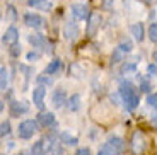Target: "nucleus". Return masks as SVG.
<instances>
[{
  "mask_svg": "<svg viewBox=\"0 0 157 155\" xmlns=\"http://www.w3.org/2000/svg\"><path fill=\"white\" fill-rule=\"evenodd\" d=\"M137 2H140V4H145V5H150L154 0H137Z\"/></svg>",
  "mask_w": 157,
  "mask_h": 155,
  "instance_id": "obj_40",
  "label": "nucleus"
},
{
  "mask_svg": "<svg viewBox=\"0 0 157 155\" xmlns=\"http://www.w3.org/2000/svg\"><path fill=\"white\" fill-rule=\"evenodd\" d=\"M145 102L150 106V108H155V109H157V92H155V94H149Z\"/></svg>",
  "mask_w": 157,
  "mask_h": 155,
  "instance_id": "obj_31",
  "label": "nucleus"
},
{
  "mask_svg": "<svg viewBox=\"0 0 157 155\" xmlns=\"http://www.w3.org/2000/svg\"><path fill=\"white\" fill-rule=\"evenodd\" d=\"M118 48H120L121 51H125V53H130V51L133 50V43H132L128 38H121L120 43H118Z\"/></svg>",
  "mask_w": 157,
  "mask_h": 155,
  "instance_id": "obj_23",
  "label": "nucleus"
},
{
  "mask_svg": "<svg viewBox=\"0 0 157 155\" xmlns=\"http://www.w3.org/2000/svg\"><path fill=\"white\" fill-rule=\"evenodd\" d=\"M101 24H102V16L99 12H92L89 16V19H87V27H86L87 36H89V38L96 36V32H98V29L101 27Z\"/></svg>",
  "mask_w": 157,
  "mask_h": 155,
  "instance_id": "obj_4",
  "label": "nucleus"
},
{
  "mask_svg": "<svg viewBox=\"0 0 157 155\" xmlns=\"http://www.w3.org/2000/svg\"><path fill=\"white\" fill-rule=\"evenodd\" d=\"M41 2H44V0H28V4L31 5V7H38Z\"/></svg>",
  "mask_w": 157,
  "mask_h": 155,
  "instance_id": "obj_38",
  "label": "nucleus"
},
{
  "mask_svg": "<svg viewBox=\"0 0 157 155\" xmlns=\"http://www.w3.org/2000/svg\"><path fill=\"white\" fill-rule=\"evenodd\" d=\"M38 123L43 126V128H50V126H55L56 119H55V114L50 111H41L38 114Z\"/></svg>",
  "mask_w": 157,
  "mask_h": 155,
  "instance_id": "obj_12",
  "label": "nucleus"
},
{
  "mask_svg": "<svg viewBox=\"0 0 157 155\" xmlns=\"http://www.w3.org/2000/svg\"><path fill=\"white\" fill-rule=\"evenodd\" d=\"M149 39L152 43H157V22H152L149 26Z\"/></svg>",
  "mask_w": 157,
  "mask_h": 155,
  "instance_id": "obj_28",
  "label": "nucleus"
},
{
  "mask_svg": "<svg viewBox=\"0 0 157 155\" xmlns=\"http://www.w3.org/2000/svg\"><path fill=\"white\" fill-rule=\"evenodd\" d=\"M7 135H10V121H2V124H0V136L5 138Z\"/></svg>",
  "mask_w": 157,
  "mask_h": 155,
  "instance_id": "obj_27",
  "label": "nucleus"
},
{
  "mask_svg": "<svg viewBox=\"0 0 157 155\" xmlns=\"http://www.w3.org/2000/svg\"><path fill=\"white\" fill-rule=\"evenodd\" d=\"M130 32H132L133 39H135V41H138V43H142L144 38H145V29H144V24H142V22L132 24V26H130Z\"/></svg>",
  "mask_w": 157,
  "mask_h": 155,
  "instance_id": "obj_13",
  "label": "nucleus"
},
{
  "mask_svg": "<svg viewBox=\"0 0 157 155\" xmlns=\"http://www.w3.org/2000/svg\"><path fill=\"white\" fill-rule=\"evenodd\" d=\"M4 155H5V153H4Z\"/></svg>",
  "mask_w": 157,
  "mask_h": 155,
  "instance_id": "obj_42",
  "label": "nucleus"
},
{
  "mask_svg": "<svg viewBox=\"0 0 157 155\" xmlns=\"http://www.w3.org/2000/svg\"><path fill=\"white\" fill-rule=\"evenodd\" d=\"M38 9H41V10H50L51 4H50V2H41V4L38 5Z\"/></svg>",
  "mask_w": 157,
  "mask_h": 155,
  "instance_id": "obj_35",
  "label": "nucleus"
},
{
  "mask_svg": "<svg viewBox=\"0 0 157 155\" xmlns=\"http://www.w3.org/2000/svg\"><path fill=\"white\" fill-rule=\"evenodd\" d=\"M130 148L135 155H142L147 150V138L142 131H135L132 135V142H130Z\"/></svg>",
  "mask_w": 157,
  "mask_h": 155,
  "instance_id": "obj_3",
  "label": "nucleus"
},
{
  "mask_svg": "<svg viewBox=\"0 0 157 155\" xmlns=\"http://www.w3.org/2000/svg\"><path fill=\"white\" fill-rule=\"evenodd\" d=\"M67 108H68V111H72V112H75V111L80 109V96H78V94H74V96L68 97Z\"/></svg>",
  "mask_w": 157,
  "mask_h": 155,
  "instance_id": "obj_19",
  "label": "nucleus"
},
{
  "mask_svg": "<svg viewBox=\"0 0 157 155\" xmlns=\"http://www.w3.org/2000/svg\"><path fill=\"white\" fill-rule=\"evenodd\" d=\"M36 84H38V85H53V78L48 74L38 75V77H36Z\"/></svg>",
  "mask_w": 157,
  "mask_h": 155,
  "instance_id": "obj_26",
  "label": "nucleus"
},
{
  "mask_svg": "<svg viewBox=\"0 0 157 155\" xmlns=\"http://www.w3.org/2000/svg\"><path fill=\"white\" fill-rule=\"evenodd\" d=\"M140 90L142 92H149L150 90V84L147 82V78H140Z\"/></svg>",
  "mask_w": 157,
  "mask_h": 155,
  "instance_id": "obj_34",
  "label": "nucleus"
},
{
  "mask_svg": "<svg viewBox=\"0 0 157 155\" xmlns=\"http://www.w3.org/2000/svg\"><path fill=\"white\" fill-rule=\"evenodd\" d=\"M108 143L113 145V147L116 148L118 152H121V153L126 150V143H125V140H123L121 136H114V135H111L109 138H108Z\"/></svg>",
  "mask_w": 157,
  "mask_h": 155,
  "instance_id": "obj_17",
  "label": "nucleus"
},
{
  "mask_svg": "<svg viewBox=\"0 0 157 155\" xmlns=\"http://www.w3.org/2000/svg\"><path fill=\"white\" fill-rule=\"evenodd\" d=\"M113 5H114V0H102V7L108 9V10H109Z\"/></svg>",
  "mask_w": 157,
  "mask_h": 155,
  "instance_id": "obj_36",
  "label": "nucleus"
},
{
  "mask_svg": "<svg viewBox=\"0 0 157 155\" xmlns=\"http://www.w3.org/2000/svg\"><path fill=\"white\" fill-rule=\"evenodd\" d=\"M19 41V29L16 26H9L5 29L4 36H2V43L7 44V46H12V44H16Z\"/></svg>",
  "mask_w": 157,
  "mask_h": 155,
  "instance_id": "obj_9",
  "label": "nucleus"
},
{
  "mask_svg": "<svg viewBox=\"0 0 157 155\" xmlns=\"http://www.w3.org/2000/svg\"><path fill=\"white\" fill-rule=\"evenodd\" d=\"M133 72H137V63H135V62H125L121 65V68H120V74H121V75L133 74Z\"/></svg>",
  "mask_w": 157,
  "mask_h": 155,
  "instance_id": "obj_22",
  "label": "nucleus"
},
{
  "mask_svg": "<svg viewBox=\"0 0 157 155\" xmlns=\"http://www.w3.org/2000/svg\"><path fill=\"white\" fill-rule=\"evenodd\" d=\"M78 34H80V27H78V24L75 21H70V22L65 24V27H63V38L67 39V41H75L78 38Z\"/></svg>",
  "mask_w": 157,
  "mask_h": 155,
  "instance_id": "obj_8",
  "label": "nucleus"
},
{
  "mask_svg": "<svg viewBox=\"0 0 157 155\" xmlns=\"http://www.w3.org/2000/svg\"><path fill=\"white\" fill-rule=\"evenodd\" d=\"M28 41H29V44H31L33 48H43V46H46L48 44V39L44 38L43 34H29L28 36Z\"/></svg>",
  "mask_w": 157,
  "mask_h": 155,
  "instance_id": "obj_14",
  "label": "nucleus"
},
{
  "mask_svg": "<svg viewBox=\"0 0 157 155\" xmlns=\"http://www.w3.org/2000/svg\"><path fill=\"white\" fill-rule=\"evenodd\" d=\"M39 56H41V55L38 53V51H29L28 55H26V60H28V62H36V60H39Z\"/></svg>",
  "mask_w": 157,
  "mask_h": 155,
  "instance_id": "obj_33",
  "label": "nucleus"
},
{
  "mask_svg": "<svg viewBox=\"0 0 157 155\" xmlns=\"http://www.w3.org/2000/svg\"><path fill=\"white\" fill-rule=\"evenodd\" d=\"M152 58H154V63H157V50L154 51V55H152Z\"/></svg>",
  "mask_w": 157,
  "mask_h": 155,
  "instance_id": "obj_41",
  "label": "nucleus"
},
{
  "mask_svg": "<svg viewBox=\"0 0 157 155\" xmlns=\"http://www.w3.org/2000/svg\"><path fill=\"white\" fill-rule=\"evenodd\" d=\"M123 58H125V51H121L120 48L116 46V48H114V51L111 53V63H113V65H114V63H121Z\"/></svg>",
  "mask_w": 157,
  "mask_h": 155,
  "instance_id": "obj_24",
  "label": "nucleus"
},
{
  "mask_svg": "<svg viewBox=\"0 0 157 155\" xmlns=\"http://www.w3.org/2000/svg\"><path fill=\"white\" fill-rule=\"evenodd\" d=\"M98 155H121V152H118L116 148L113 147V145H109L106 142L104 145H101L98 150Z\"/></svg>",
  "mask_w": 157,
  "mask_h": 155,
  "instance_id": "obj_20",
  "label": "nucleus"
},
{
  "mask_svg": "<svg viewBox=\"0 0 157 155\" xmlns=\"http://www.w3.org/2000/svg\"><path fill=\"white\" fill-rule=\"evenodd\" d=\"M58 140L62 142L63 145H68V147H75L78 143V138L74 135H70L68 131H60L58 133Z\"/></svg>",
  "mask_w": 157,
  "mask_h": 155,
  "instance_id": "obj_16",
  "label": "nucleus"
},
{
  "mask_svg": "<svg viewBox=\"0 0 157 155\" xmlns=\"http://www.w3.org/2000/svg\"><path fill=\"white\" fill-rule=\"evenodd\" d=\"M147 75H149L150 78L155 77L157 75V63H150V65L147 66Z\"/></svg>",
  "mask_w": 157,
  "mask_h": 155,
  "instance_id": "obj_32",
  "label": "nucleus"
},
{
  "mask_svg": "<svg viewBox=\"0 0 157 155\" xmlns=\"http://www.w3.org/2000/svg\"><path fill=\"white\" fill-rule=\"evenodd\" d=\"M22 21L28 27H33V29H41L44 26V19L39 14H34V12H26L22 16Z\"/></svg>",
  "mask_w": 157,
  "mask_h": 155,
  "instance_id": "obj_5",
  "label": "nucleus"
},
{
  "mask_svg": "<svg viewBox=\"0 0 157 155\" xmlns=\"http://www.w3.org/2000/svg\"><path fill=\"white\" fill-rule=\"evenodd\" d=\"M150 124L157 128V114H155V116H152V118H150Z\"/></svg>",
  "mask_w": 157,
  "mask_h": 155,
  "instance_id": "obj_39",
  "label": "nucleus"
},
{
  "mask_svg": "<svg viewBox=\"0 0 157 155\" xmlns=\"http://www.w3.org/2000/svg\"><path fill=\"white\" fill-rule=\"evenodd\" d=\"M75 155H92V153H90L89 148H78V150L75 152Z\"/></svg>",
  "mask_w": 157,
  "mask_h": 155,
  "instance_id": "obj_37",
  "label": "nucleus"
},
{
  "mask_svg": "<svg viewBox=\"0 0 157 155\" xmlns=\"http://www.w3.org/2000/svg\"><path fill=\"white\" fill-rule=\"evenodd\" d=\"M120 96H121V102L125 106L126 111H133V109L138 108L140 104V97H138V92L135 89V85L128 80H123L120 84V89H118Z\"/></svg>",
  "mask_w": 157,
  "mask_h": 155,
  "instance_id": "obj_1",
  "label": "nucleus"
},
{
  "mask_svg": "<svg viewBox=\"0 0 157 155\" xmlns=\"http://www.w3.org/2000/svg\"><path fill=\"white\" fill-rule=\"evenodd\" d=\"M7 87H9V70L5 66H2L0 68V89L5 92Z\"/></svg>",
  "mask_w": 157,
  "mask_h": 155,
  "instance_id": "obj_21",
  "label": "nucleus"
},
{
  "mask_svg": "<svg viewBox=\"0 0 157 155\" xmlns=\"http://www.w3.org/2000/svg\"><path fill=\"white\" fill-rule=\"evenodd\" d=\"M39 130V123L38 119H24L19 123V128H17V135L22 140H29L33 138V135H36Z\"/></svg>",
  "mask_w": 157,
  "mask_h": 155,
  "instance_id": "obj_2",
  "label": "nucleus"
},
{
  "mask_svg": "<svg viewBox=\"0 0 157 155\" xmlns=\"http://www.w3.org/2000/svg\"><path fill=\"white\" fill-rule=\"evenodd\" d=\"M44 97H46V87L44 85H38L36 89H33V102L41 111L44 108Z\"/></svg>",
  "mask_w": 157,
  "mask_h": 155,
  "instance_id": "obj_10",
  "label": "nucleus"
},
{
  "mask_svg": "<svg viewBox=\"0 0 157 155\" xmlns=\"http://www.w3.org/2000/svg\"><path fill=\"white\" fill-rule=\"evenodd\" d=\"M70 12H72V16H74V19H77V21L89 19V16H90L87 5H84V4H74L70 7Z\"/></svg>",
  "mask_w": 157,
  "mask_h": 155,
  "instance_id": "obj_11",
  "label": "nucleus"
},
{
  "mask_svg": "<svg viewBox=\"0 0 157 155\" xmlns=\"http://www.w3.org/2000/svg\"><path fill=\"white\" fill-rule=\"evenodd\" d=\"M70 75L75 78H82L84 77V68L78 63H72L70 65Z\"/></svg>",
  "mask_w": 157,
  "mask_h": 155,
  "instance_id": "obj_25",
  "label": "nucleus"
},
{
  "mask_svg": "<svg viewBox=\"0 0 157 155\" xmlns=\"http://www.w3.org/2000/svg\"><path fill=\"white\" fill-rule=\"evenodd\" d=\"M50 153H51V155H62V153H63V147H62V142H60V140H56L55 143H53Z\"/></svg>",
  "mask_w": 157,
  "mask_h": 155,
  "instance_id": "obj_29",
  "label": "nucleus"
},
{
  "mask_svg": "<svg viewBox=\"0 0 157 155\" xmlns=\"http://www.w3.org/2000/svg\"><path fill=\"white\" fill-rule=\"evenodd\" d=\"M62 68H63V62H62V60H58V58H55V60H51V62L46 65L44 74L55 75V74H60V72H62Z\"/></svg>",
  "mask_w": 157,
  "mask_h": 155,
  "instance_id": "obj_15",
  "label": "nucleus"
},
{
  "mask_svg": "<svg viewBox=\"0 0 157 155\" xmlns=\"http://www.w3.org/2000/svg\"><path fill=\"white\" fill-rule=\"evenodd\" d=\"M21 53H22V50H21V44H19V43L12 44V46L9 48V55H10L12 58H17V56H19Z\"/></svg>",
  "mask_w": 157,
  "mask_h": 155,
  "instance_id": "obj_30",
  "label": "nucleus"
},
{
  "mask_svg": "<svg viewBox=\"0 0 157 155\" xmlns=\"http://www.w3.org/2000/svg\"><path fill=\"white\" fill-rule=\"evenodd\" d=\"M29 111V102L28 101H12L10 106H9V112H10V116L14 118H19L22 114Z\"/></svg>",
  "mask_w": 157,
  "mask_h": 155,
  "instance_id": "obj_7",
  "label": "nucleus"
},
{
  "mask_svg": "<svg viewBox=\"0 0 157 155\" xmlns=\"http://www.w3.org/2000/svg\"><path fill=\"white\" fill-rule=\"evenodd\" d=\"M67 92H65V89H62V87H58V89L53 90V94H51V104H53V108L55 109H62L63 106H67Z\"/></svg>",
  "mask_w": 157,
  "mask_h": 155,
  "instance_id": "obj_6",
  "label": "nucleus"
},
{
  "mask_svg": "<svg viewBox=\"0 0 157 155\" xmlns=\"http://www.w3.org/2000/svg\"><path fill=\"white\" fill-rule=\"evenodd\" d=\"M29 153L31 155H44L46 153V145H44V140H38V142H34L31 147V150H29Z\"/></svg>",
  "mask_w": 157,
  "mask_h": 155,
  "instance_id": "obj_18",
  "label": "nucleus"
}]
</instances>
